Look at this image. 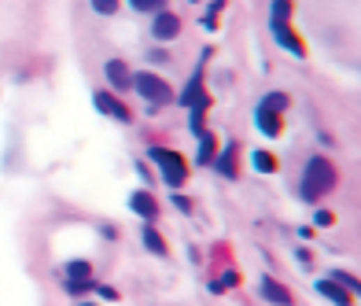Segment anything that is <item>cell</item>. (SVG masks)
I'll list each match as a JSON object with an SVG mask.
<instances>
[{"instance_id":"cell-1","label":"cell","mask_w":361,"mask_h":306,"mask_svg":"<svg viewBox=\"0 0 361 306\" xmlns=\"http://www.w3.org/2000/svg\"><path fill=\"white\" fill-rule=\"evenodd\" d=\"M335 181H339V174H335V167L325 159V155H314L306 162V170H302V199L309 203H317L321 196H328Z\"/></svg>"},{"instance_id":"cell-2","label":"cell","mask_w":361,"mask_h":306,"mask_svg":"<svg viewBox=\"0 0 361 306\" xmlns=\"http://www.w3.org/2000/svg\"><path fill=\"white\" fill-rule=\"evenodd\" d=\"M148 159L155 162V167H159L162 181L170 185V188H180V185L188 181V162L180 159L174 148H151V151H148Z\"/></svg>"},{"instance_id":"cell-3","label":"cell","mask_w":361,"mask_h":306,"mask_svg":"<svg viewBox=\"0 0 361 306\" xmlns=\"http://www.w3.org/2000/svg\"><path fill=\"white\" fill-rule=\"evenodd\" d=\"M133 89L140 93V100H148V104H155V107H162V104H170V100H174L170 82H162L159 74H151V70H140L133 78Z\"/></svg>"},{"instance_id":"cell-4","label":"cell","mask_w":361,"mask_h":306,"mask_svg":"<svg viewBox=\"0 0 361 306\" xmlns=\"http://www.w3.org/2000/svg\"><path fill=\"white\" fill-rule=\"evenodd\" d=\"M93 100H96V111H103V114H111V118H114V122H125V125H129V122H133V111H129V107L122 104V100H118V96H111V93H107V89H103V93H96Z\"/></svg>"},{"instance_id":"cell-5","label":"cell","mask_w":361,"mask_h":306,"mask_svg":"<svg viewBox=\"0 0 361 306\" xmlns=\"http://www.w3.org/2000/svg\"><path fill=\"white\" fill-rule=\"evenodd\" d=\"M258 296L269 299V303H277V306H291L295 303L291 288H284L277 277H262V280H258Z\"/></svg>"},{"instance_id":"cell-6","label":"cell","mask_w":361,"mask_h":306,"mask_svg":"<svg viewBox=\"0 0 361 306\" xmlns=\"http://www.w3.org/2000/svg\"><path fill=\"white\" fill-rule=\"evenodd\" d=\"M180 33V19L174 15V11H159L151 22V37L155 41H174V37Z\"/></svg>"},{"instance_id":"cell-7","label":"cell","mask_w":361,"mask_h":306,"mask_svg":"<svg viewBox=\"0 0 361 306\" xmlns=\"http://www.w3.org/2000/svg\"><path fill=\"white\" fill-rule=\"evenodd\" d=\"M103 74H107V82L114 93H125V89H133V74H129V67L122 59H107L103 63Z\"/></svg>"},{"instance_id":"cell-8","label":"cell","mask_w":361,"mask_h":306,"mask_svg":"<svg viewBox=\"0 0 361 306\" xmlns=\"http://www.w3.org/2000/svg\"><path fill=\"white\" fill-rule=\"evenodd\" d=\"M129 207H133V214H140V218H144L148 225L159 218V199H155L148 188H140V192H133L129 196Z\"/></svg>"},{"instance_id":"cell-9","label":"cell","mask_w":361,"mask_h":306,"mask_svg":"<svg viewBox=\"0 0 361 306\" xmlns=\"http://www.w3.org/2000/svg\"><path fill=\"white\" fill-rule=\"evenodd\" d=\"M254 122H258V130H262L266 137H280V130H284V118L277 111H269V107H262L258 104V111H254Z\"/></svg>"},{"instance_id":"cell-10","label":"cell","mask_w":361,"mask_h":306,"mask_svg":"<svg viewBox=\"0 0 361 306\" xmlns=\"http://www.w3.org/2000/svg\"><path fill=\"white\" fill-rule=\"evenodd\" d=\"M317 296H325L328 303H335V306H354V296L346 288H339L335 280H317Z\"/></svg>"},{"instance_id":"cell-11","label":"cell","mask_w":361,"mask_h":306,"mask_svg":"<svg viewBox=\"0 0 361 306\" xmlns=\"http://www.w3.org/2000/svg\"><path fill=\"white\" fill-rule=\"evenodd\" d=\"M203 100H206V93H203V70H196V74H192V82L185 85V93L177 96V104H185L192 111L196 104H203Z\"/></svg>"},{"instance_id":"cell-12","label":"cell","mask_w":361,"mask_h":306,"mask_svg":"<svg viewBox=\"0 0 361 306\" xmlns=\"http://www.w3.org/2000/svg\"><path fill=\"white\" fill-rule=\"evenodd\" d=\"M210 167H217V174L229 177V181L236 177V144H232V140H229V148H225V151H217V155H214Z\"/></svg>"},{"instance_id":"cell-13","label":"cell","mask_w":361,"mask_h":306,"mask_svg":"<svg viewBox=\"0 0 361 306\" xmlns=\"http://www.w3.org/2000/svg\"><path fill=\"white\" fill-rule=\"evenodd\" d=\"M196 140H199V148H196V162H199V167H210L214 155H217V140H214V133L206 130V133H199Z\"/></svg>"},{"instance_id":"cell-14","label":"cell","mask_w":361,"mask_h":306,"mask_svg":"<svg viewBox=\"0 0 361 306\" xmlns=\"http://www.w3.org/2000/svg\"><path fill=\"white\" fill-rule=\"evenodd\" d=\"M273 33H277V41H280L284 48H288L291 56H299V59L306 56V45L299 41V33H295L291 26H273Z\"/></svg>"},{"instance_id":"cell-15","label":"cell","mask_w":361,"mask_h":306,"mask_svg":"<svg viewBox=\"0 0 361 306\" xmlns=\"http://www.w3.org/2000/svg\"><path fill=\"white\" fill-rule=\"evenodd\" d=\"M140 240H144V247H148L151 254H159V259H166V254H170V247H166V240L159 236V229H155V225H144V229H140Z\"/></svg>"},{"instance_id":"cell-16","label":"cell","mask_w":361,"mask_h":306,"mask_svg":"<svg viewBox=\"0 0 361 306\" xmlns=\"http://www.w3.org/2000/svg\"><path fill=\"white\" fill-rule=\"evenodd\" d=\"M251 167H254L258 174H277L280 162H277L273 151H254V155H251Z\"/></svg>"},{"instance_id":"cell-17","label":"cell","mask_w":361,"mask_h":306,"mask_svg":"<svg viewBox=\"0 0 361 306\" xmlns=\"http://www.w3.org/2000/svg\"><path fill=\"white\" fill-rule=\"evenodd\" d=\"M258 104H262V107H269V111H277V114H284V111L291 107V96H288V93H269V96H262V100H258Z\"/></svg>"},{"instance_id":"cell-18","label":"cell","mask_w":361,"mask_h":306,"mask_svg":"<svg viewBox=\"0 0 361 306\" xmlns=\"http://www.w3.org/2000/svg\"><path fill=\"white\" fill-rule=\"evenodd\" d=\"M85 277H93V266H89L85 259L67 262V280H85Z\"/></svg>"},{"instance_id":"cell-19","label":"cell","mask_w":361,"mask_h":306,"mask_svg":"<svg viewBox=\"0 0 361 306\" xmlns=\"http://www.w3.org/2000/svg\"><path fill=\"white\" fill-rule=\"evenodd\" d=\"M240 280H243V277H240L236 270H229V273H222L217 280H210V291H225V288H236Z\"/></svg>"},{"instance_id":"cell-20","label":"cell","mask_w":361,"mask_h":306,"mask_svg":"<svg viewBox=\"0 0 361 306\" xmlns=\"http://www.w3.org/2000/svg\"><path fill=\"white\" fill-rule=\"evenodd\" d=\"M291 19V0H273V26H284Z\"/></svg>"},{"instance_id":"cell-21","label":"cell","mask_w":361,"mask_h":306,"mask_svg":"<svg viewBox=\"0 0 361 306\" xmlns=\"http://www.w3.org/2000/svg\"><path fill=\"white\" fill-rule=\"evenodd\" d=\"M129 8L133 11H155V15H159V11L166 8V0H129Z\"/></svg>"},{"instance_id":"cell-22","label":"cell","mask_w":361,"mask_h":306,"mask_svg":"<svg viewBox=\"0 0 361 306\" xmlns=\"http://www.w3.org/2000/svg\"><path fill=\"white\" fill-rule=\"evenodd\" d=\"M93 288H96L93 277H85V280H67V291H70V296H85V291H93Z\"/></svg>"},{"instance_id":"cell-23","label":"cell","mask_w":361,"mask_h":306,"mask_svg":"<svg viewBox=\"0 0 361 306\" xmlns=\"http://www.w3.org/2000/svg\"><path fill=\"white\" fill-rule=\"evenodd\" d=\"M93 11L96 15H114V11H118V0H93Z\"/></svg>"},{"instance_id":"cell-24","label":"cell","mask_w":361,"mask_h":306,"mask_svg":"<svg viewBox=\"0 0 361 306\" xmlns=\"http://www.w3.org/2000/svg\"><path fill=\"white\" fill-rule=\"evenodd\" d=\"M314 225H321V229L335 225V214H332V211H317V214H314Z\"/></svg>"},{"instance_id":"cell-25","label":"cell","mask_w":361,"mask_h":306,"mask_svg":"<svg viewBox=\"0 0 361 306\" xmlns=\"http://www.w3.org/2000/svg\"><path fill=\"white\" fill-rule=\"evenodd\" d=\"M96 291H100V299H107V303H118V291H114L111 284H96Z\"/></svg>"},{"instance_id":"cell-26","label":"cell","mask_w":361,"mask_h":306,"mask_svg":"<svg viewBox=\"0 0 361 306\" xmlns=\"http://www.w3.org/2000/svg\"><path fill=\"white\" fill-rule=\"evenodd\" d=\"M148 59H151V63H170V52H166V48H151Z\"/></svg>"},{"instance_id":"cell-27","label":"cell","mask_w":361,"mask_h":306,"mask_svg":"<svg viewBox=\"0 0 361 306\" xmlns=\"http://www.w3.org/2000/svg\"><path fill=\"white\" fill-rule=\"evenodd\" d=\"M174 207H177V211H185V214H192V211H196V207H192V199H188V196H174Z\"/></svg>"},{"instance_id":"cell-28","label":"cell","mask_w":361,"mask_h":306,"mask_svg":"<svg viewBox=\"0 0 361 306\" xmlns=\"http://www.w3.org/2000/svg\"><path fill=\"white\" fill-rule=\"evenodd\" d=\"M77 306H96V303H77Z\"/></svg>"},{"instance_id":"cell-29","label":"cell","mask_w":361,"mask_h":306,"mask_svg":"<svg viewBox=\"0 0 361 306\" xmlns=\"http://www.w3.org/2000/svg\"><path fill=\"white\" fill-rule=\"evenodd\" d=\"M192 4H199V0H192Z\"/></svg>"}]
</instances>
